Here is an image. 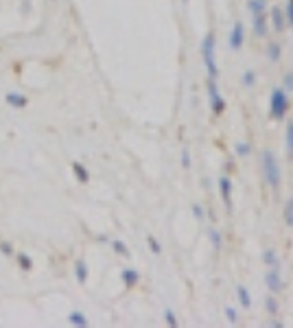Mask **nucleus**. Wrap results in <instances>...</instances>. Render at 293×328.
I'll return each mask as SVG.
<instances>
[{
    "label": "nucleus",
    "mask_w": 293,
    "mask_h": 328,
    "mask_svg": "<svg viewBox=\"0 0 293 328\" xmlns=\"http://www.w3.org/2000/svg\"><path fill=\"white\" fill-rule=\"evenodd\" d=\"M284 223H287V225L293 223V197L287 201V206H284Z\"/></svg>",
    "instance_id": "b1692460"
},
{
    "label": "nucleus",
    "mask_w": 293,
    "mask_h": 328,
    "mask_svg": "<svg viewBox=\"0 0 293 328\" xmlns=\"http://www.w3.org/2000/svg\"><path fill=\"white\" fill-rule=\"evenodd\" d=\"M191 210H193V217L197 219V221H203V219H206V212H203V208L199 206V203H193Z\"/></svg>",
    "instance_id": "cd10ccee"
},
{
    "label": "nucleus",
    "mask_w": 293,
    "mask_h": 328,
    "mask_svg": "<svg viewBox=\"0 0 293 328\" xmlns=\"http://www.w3.org/2000/svg\"><path fill=\"white\" fill-rule=\"evenodd\" d=\"M243 86H245V88H249V86H254L256 84V75H254V70H245V72H243Z\"/></svg>",
    "instance_id": "393cba45"
},
{
    "label": "nucleus",
    "mask_w": 293,
    "mask_h": 328,
    "mask_svg": "<svg viewBox=\"0 0 293 328\" xmlns=\"http://www.w3.org/2000/svg\"><path fill=\"white\" fill-rule=\"evenodd\" d=\"M284 15H287V22L293 27V0H289V5H287V13H284Z\"/></svg>",
    "instance_id": "72a5a7b5"
},
{
    "label": "nucleus",
    "mask_w": 293,
    "mask_h": 328,
    "mask_svg": "<svg viewBox=\"0 0 293 328\" xmlns=\"http://www.w3.org/2000/svg\"><path fill=\"white\" fill-rule=\"evenodd\" d=\"M284 142H287V155L293 158V120L287 125V136H284Z\"/></svg>",
    "instance_id": "aec40b11"
},
{
    "label": "nucleus",
    "mask_w": 293,
    "mask_h": 328,
    "mask_svg": "<svg viewBox=\"0 0 293 328\" xmlns=\"http://www.w3.org/2000/svg\"><path fill=\"white\" fill-rule=\"evenodd\" d=\"M247 9H249L252 15L267 13V0H249V3H247Z\"/></svg>",
    "instance_id": "dca6fc26"
},
{
    "label": "nucleus",
    "mask_w": 293,
    "mask_h": 328,
    "mask_svg": "<svg viewBox=\"0 0 293 328\" xmlns=\"http://www.w3.org/2000/svg\"><path fill=\"white\" fill-rule=\"evenodd\" d=\"M219 191H221L225 210L230 212V210H232V179L227 177V175H223L221 179H219Z\"/></svg>",
    "instance_id": "0eeeda50"
},
{
    "label": "nucleus",
    "mask_w": 293,
    "mask_h": 328,
    "mask_svg": "<svg viewBox=\"0 0 293 328\" xmlns=\"http://www.w3.org/2000/svg\"><path fill=\"white\" fill-rule=\"evenodd\" d=\"M263 262L267 267H278V254H276V250H265L263 252Z\"/></svg>",
    "instance_id": "a211bd4d"
},
{
    "label": "nucleus",
    "mask_w": 293,
    "mask_h": 328,
    "mask_svg": "<svg viewBox=\"0 0 293 328\" xmlns=\"http://www.w3.org/2000/svg\"><path fill=\"white\" fill-rule=\"evenodd\" d=\"M201 57H203V66H206L208 79L219 77V68H217V55H215V35L213 33H206L201 39Z\"/></svg>",
    "instance_id": "f257e3e1"
},
{
    "label": "nucleus",
    "mask_w": 293,
    "mask_h": 328,
    "mask_svg": "<svg viewBox=\"0 0 293 328\" xmlns=\"http://www.w3.org/2000/svg\"><path fill=\"white\" fill-rule=\"evenodd\" d=\"M230 48L232 51H239V48L243 46V42H245V27H243V22H234V27L230 31Z\"/></svg>",
    "instance_id": "423d86ee"
},
{
    "label": "nucleus",
    "mask_w": 293,
    "mask_h": 328,
    "mask_svg": "<svg viewBox=\"0 0 293 328\" xmlns=\"http://www.w3.org/2000/svg\"><path fill=\"white\" fill-rule=\"evenodd\" d=\"M271 24L278 33H282L284 27H287V15H284V11L280 9V7H274L271 9Z\"/></svg>",
    "instance_id": "9d476101"
},
{
    "label": "nucleus",
    "mask_w": 293,
    "mask_h": 328,
    "mask_svg": "<svg viewBox=\"0 0 293 328\" xmlns=\"http://www.w3.org/2000/svg\"><path fill=\"white\" fill-rule=\"evenodd\" d=\"M120 280H123L127 289H134V286L140 282V274H138L136 269H123V272H120Z\"/></svg>",
    "instance_id": "9b49d317"
},
{
    "label": "nucleus",
    "mask_w": 293,
    "mask_h": 328,
    "mask_svg": "<svg viewBox=\"0 0 293 328\" xmlns=\"http://www.w3.org/2000/svg\"><path fill=\"white\" fill-rule=\"evenodd\" d=\"M68 322H70L72 326H79V328H88V326H90L88 317L81 313V311H72V313L68 315Z\"/></svg>",
    "instance_id": "ddd939ff"
},
{
    "label": "nucleus",
    "mask_w": 293,
    "mask_h": 328,
    "mask_svg": "<svg viewBox=\"0 0 293 328\" xmlns=\"http://www.w3.org/2000/svg\"><path fill=\"white\" fill-rule=\"evenodd\" d=\"M208 98H210V110H213L215 116L225 112V101H223L221 92H219L215 79H208Z\"/></svg>",
    "instance_id": "20e7f679"
},
{
    "label": "nucleus",
    "mask_w": 293,
    "mask_h": 328,
    "mask_svg": "<svg viewBox=\"0 0 293 328\" xmlns=\"http://www.w3.org/2000/svg\"><path fill=\"white\" fill-rule=\"evenodd\" d=\"M15 260H18V267L22 269V272H31V269H33V258H31L29 254L18 252V256H15Z\"/></svg>",
    "instance_id": "2eb2a0df"
},
{
    "label": "nucleus",
    "mask_w": 293,
    "mask_h": 328,
    "mask_svg": "<svg viewBox=\"0 0 293 328\" xmlns=\"http://www.w3.org/2000/svg\"><path fill=\"white\" fill-rule=\"evenodd\" d=\"M237 293H239L241 306H243V309H249V306H252V295H249V291H247V286L239 284V286H237Z\"/></svg>",
    "instance_id": "f3484780"
},
{
    "label": "nucleus",
    "mask_w": 293,
    "mask_h": 328,
    "mask_svg": "<svg viewBox=\"0 0 293 328\" xmlns=\"http://www.w3.org/2000/svg\"><path fill=\"white\" fill-rule=\"evenodd\" d=\"M280 44L278 42H269V44H267V57H269V59L271 61H278L280 59Z\"/></svg>",
    "instance_id": "6ab92c4d"
},
{
    "label": "nucleus",
    "mask_w": 293,
    "mask_h": 328,
    "mask_svg": "<svg viewBox=\"0 0 293 328\" xmlns=\"http://www.w3.org/2000/svg\"><path fill=\"white\" fill-rule=\"evenodd\" d=\"M164 322H166V326H171V328H177V326H180V322H177V315H175L171 309H164Z\"/></svg>",
    "instance_id": "4be33fe9"
},
{
    "label": "nucleus",
    "mask_w": 293,
    "mask_h": 328,
    "mask_svg": "<svg viewBox=\"0 0 293 328\" xmlns=\"http://www.w3.org/2000/svg\"><path fill=\"white\" fill-rule=\"evenodd\" d=\"M208 234H210V241H213L215 250L219 252V250H221V245H223V241H221V232H219V230H215V228H213V230H210Z\"/></svg>",
    "instance_id": "5701e85b"
},
{
    "label": "nucleus",
    "mask_w": 293,
    "mask_h": 328,
    "mask_svg": "<svg viewBox=\"0 0 293 328\" xmlns=\"http://www.w3.org/2000/svg\"><path fill=\"white\" fill-rule=\"evenodd\" d=\"M5 103L9 105L13 110H24L29 105V98L24 94H18V92H7L5 94Z\"/></svg>",
    "instance_id": "6e6552de"
},
{
    "label": "nucleus",
    "mask_w": 293,
    "mask_h": 328,
    "mask_svg": "<svg viewBox=\"0 0 293 328\" xmlns=\"http://www.w3.org/2000/svg\"><path fill=\"white\" fill-rule=\"evenodd\" d=\"M287 110H289V96H287V90L284 88H276L271 96H269V112L276 120H280L287 116Z\"/></svg>",
    "instance_id": "7ed1b4c3"
},
{
    "label": "nucleus",
    "mask_w": 293,
    "mask_h": 328,
    "mask_svg": "<svg viewBox=\"0 0 293 328\" xmlns=\"http://www.w3.org/2000/svg\"><path fill=\"white\" fill-rule=\"evenodd\" d=\"M249 151H252V147H249L247 142H239V145H237V153L241 155V158H245V155H249Z\"/></svg>",
    "instance_id": "7c9ffc66"
},
{
    "label": "nucleus",
    "mask_w": 293,
    "mask_h": 328,
    "mask_svg": "<svg viewBox=\"0 0 293 328\" xmlns=\"http://www.w3.org/2000/svg\"><path fill=\"white\" fill-rule=\"evenodd\" d=\"M260 160H263V173H265L267 184H269L274 191H278V186H280V164H278V160H276L274 151L265 149L263 155H260Z\"/></svg>",
    "instance_id": "f03ea898"
},
{
    "label": "nucleus",
    "mask_w": 293,
    "mask_h": 328,
    "mask_svg": "<svg viewBox=\"0 0 293 328\" xmlns=\"http://www.w3.org/2000/svg\"><path fill=\"white\" fill-rule=\"evenodd\" d=\"M265 309L269 311V315H276V313H278V302H276L274 298H267L265 300Z\"/></svg>",
    "instance_id": "c85d7f7f"
},
{
    "label": "nucleus",
    "mask_w": 293,
    "mask_h": 328,
    "mask_svg": "<svg viewBox=\"0 0 293 328\" xmlns=\"http://www.w3.org/2000/svg\"><path fill=\"white\" fill-rule=\"evenodd\" d=\"M75 278L79 284H86L88 282V265L83 260H77L75 262Z\"/></svg>",
    "instance_id": "4468645a"
},
{
    "label": "nucleus",
    "mask_w": 293,
    "mask_h": 328,
    "mask_svg": "<svg viewBox=\"0 0 293 328\" xmlns=\"http://www.w3.org/2000/svg\"><path fill=\"white\" fill-rule=\"evenodd\" d=\"M282 84H284V90H287V92H289V90H293V72H287V75H284Z\"/></svg>",
    "instance_id": "473e14b6"
},
{
    "label": "nucleus",
    "mask_w": 293,
    "mask_h": 328,
    "mask_svg": "<svg viewBox=\"0 0 293 328\" xmlns=\"http://www.w3.org/2000/svg\"><path fill=\"white\" fill-rule=\"evenodd\" d=\"M0 252H3L5 256H13V245L9 241H0Z\"/></svg>",
    "instance_id": "c756f323"
},
{
    "label": "nucleus",
    "mask_w": 293,
    "mask_h": 328,
    "mask_svg": "<svg viewBox=\"0 0 293 328\" xmlns=\"http://www.w3.org/2000/svg\"><path fill=\"white\" fill-rule=\"evenodd\" d=\"M112 250L118 254V256H129V248L123 243V241H118V239H114L112 241Z\"/></svg>",
    "instance_id": "412c9836"
},
{
    "label": "nucleus",
    "mask_w": 293,
    "mask_h": 328,
    "mask_svg": "<svg viewBox=\"0 0 293 328\" xmlns=\"http://www.w3.org/2000/svg\"><path fill=\"white\" fill-rule=\"evenodd\" d=\"M269 20H267V13H256V15H252V27H254V33L258 37H265V33H267V24Z\"/></svg>",
    "instance_id": "1a4fd4ad"
},
{
    "label": "nucleus",
    "mask_w": 293,
    "mask_h": 328,
    "mask_svg": "<svg viewBox=\"0 0 293 328\" xmlns=\"http://www.w3.org/2000/svg\"><path fill=\"white\" fill-rule=\"evenodd\" d=\"M70 169H72V173H75L79 184H88V182H90V173H88V169L81 162H72Z\"/></svg>",
    "instance_id": "f8f14e48"
},
{
    "label": "nucleus",
    "mask_w": 293,
    "mask_h": 328,
    "mask_svg": "<svg viewBox=\"0 0 293 328\" xmlns=\"http://www.w3.org/2000/svg\"><path fill=\"white\" fill-rule=\"evenodd\" d=\"M146 243H149V250H151L153 254H156V256H158V254L162 252V245L158 243V239H156V236H146Z\"/></svg>",
    "instance_id": "a878e982"
},
{
    "label": "nucleus",
    "mask_w": 293,
    "mask_h": 328,
    "mask_svg": "<svg viewBox=\"0 0 293 328\" xmlns=\"http://www.w3.org/2000/svg\"><path fill=\"white\" fill-rule=\"evenodd\" d=\"M265 284L271 293H280L284 289V282H282V276H280V269L278 267H269L265 274Z\"/></svg>",
    "instance_id": "39448f33"
},
{
    "label": "nucleus",
    "mask_w": 293,
    "mask_h": 328,
    "mask_svg": "<svg viewBox=\"0 0 293 328\" xmlns=\"http://www.w3.org/2000/svg\"><path fill=\"white\" fill-rule=\"evenodd\" d=\"M182 167L184 169H191V151L186 149V147L182 149Z\"/></svg>",
    "instance_id": "2f4dec72"
},
{
    "label": "nucleus",
    "mask_w": 293,
    "mask_h": 328,
    "mask_svg": "<svg viewBox=\"0 0 293 328\" xmlns=\"http://www.w3.org/2000/svg\"><path fill=\"white\" fill-rule=\"evenodd\" d=\"M223 313H225V317H227V322H230V324H237L239 322V313L232 306H225Z\"/></svg>",
    "instance_id": "bb28decb"
}]
</instances>
